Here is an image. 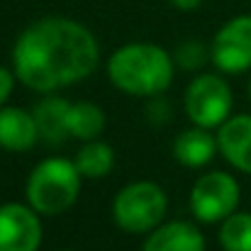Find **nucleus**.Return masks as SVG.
Instances as JSON below:
<instances>
[{
    "mask_svg": "<svg viewBox=\"0 0 251 251\" xmlns=\"http://www.w3.org/2000/svg\"><path fill=\"white\" fill-rule=\"evenodd\" d=\"M217 149H220L217 147V137H212L205 127H198V125L193 129L180 132L173 139V159L190 168L210 164L212 156L217 154Z\"/></svg>",
    "mask_w": 251,
    "mask_h": 251,
    "instance_id": "obj_12",
    "label": "nucleus"
},
{
    "mask_svg": "<svg viewBox=\"0 0 251 251\" xmlns=\"http://www.w3.org/2000/svg\"><path fill=\"white\" fill-rule=\"evenodd\" d=\"M168 207L164 188L154 180H134L125 185L112 202L115 225L129 234H144L161 225Z\"/></svg>",
    "mask_w": 251,
    "mask_h": 251,
    "instance_id": "obj_4",
    "label": "nucleus"
},
{
    "mask_svg": "<svg viewBox=\"0 0 251 251\" xmlns=\"http://www.w3.org/2000/svg\"><path fill=\"white\" fill-rule=\"evenodd\" d=\"M66 127L74 139L93 142L105 129V112L95 102H88V100L71 102L69 115H66Z\"/></svg>",
    "mask_w": 251,
    "mask_h": 251,
    "instance_id": "obj_14",
    "label": "nucleus"
},
{
    "mask_svg": "<svg viewBox=\"0 0 251 251\" xmlns=\"http://www.w3.org/2000/svg\"><path fill=\"white\" fill-rule=\"evenodd\" d=\"M220 244L225 251H251V215L232 212L222 220Z\"/></svg>",
    "mask_w": 251,
    "mask_h": 251,
    "instance_id": "obj_16",
    "label": "nucleus"
},
{
    "mask_svg": "<svg viewBox=\"0 0 251 251\" xmlns=\"http://www.w3.org/2000/svg\"><path fill=\"white\" fill-rule=\"evenodd\" d=\"M239 183L225 171H210L200 176L190 190V207L200 222H220L237 212Z\"/></svg>",
    "mask_w": 251,
    "mask_h": 251,
    "instance_id": "obj_6",
    "label": "nucleus"
},
{
    "mask_svg": "<svg viewBox=\"0 0 251 251\" xmlns=\"http://www.w3.org/2000/svg\"><path fill=\"white\" fill-rule=\"evenodd\" d=\"M171 2H173L178 10H195L202 0H171Z\"/></svg>",
    "mask_w": 251,
    "mask_h": 251,
    "instance_id": "obj_19",
    "label": "nucleus"
},
{
    "mask_svg": "<svg viewBox=\"0 0 251 251\" xmlns=\"http://www.w3.org/2000/svg\"><path fill=\"white\" fill-rule=\"evenodd\" d=\"M173 66L176 61L166 49L149 42H134L112 51L107 59V76L117 90L127 95L156 98L173 83Z\"/></svg>",
    "mask_w": 251,
    "mask_h": 251,
    "instance_id": "obj_2",
    "label": "nucleus"
},
{
    "mask_svg": "<svg viewBox=\"0 0 251 251\" xmlns=\"http://www.w3.org/2000/svg\"><path fill=\"white\" fill-rule=\"evenodd\" d=\"M81 171L64 156L39 161L27 178V202L39 215H61L78 200Z\"/></svg>",
    "mask_w": 251,
    "mask_h": 251,
    "instance_id": "obj_3",
    "label": "nucleus"
},
{
    "mask_svg": "<svg viewBox=\"0 0 251 251\" xmlns=\"http://www.w3.org/2000/svg\"><path fill=\"white\" fill-rule=\"evenodd\" d=\"M217 147L234 168L251 173V115H237L222 122L217 132Z\"/></svg>",
    "mask_w": 251,
    "mask_h": 251,
    "instance_id": "obj_10",
    "label": "nucleus"
},
{
    "mask_svg": "<svg viewBox=\"0 0 251 251\" xmlns=\"http://www.w3.org/2000/svg\"><path fill=\"white\" fill-rule=\"evenodd\" d=\"M142 251H205V237L190 222H168L149 232Z\"/></svg>",
    "mask_w": 251,
    "mask_h": 251,
    "instance_id": "obj_11",
    "label": "nucleus"
},
{
    "mask_svg": "<svg viewBox=\"0 0 251 251\" xmlns=\"http://www.w3.org/2000/svg\"><path fill=\"white\" fill-rule=\"evenodd\" d=\"M74 164L78 166L83 178H102L115 166V151L105 142H88L83 149H78Z\"/></svg>",
    "mask_w": 251,
    "mask_h": 251,
    "instance_id": "obj_15",
    "label": "nucleus"
},
{
    "mask_svg": "<svg viewBox=\"0 0 251 251\" xmlns=\"http://www.w3.org/2000/svg\"><path fill=\"white\" fill-rule=\"evenodd\" d=\"M12 85H15V76H12V71H7L5 66H0V107H2V105H5V100L10 98Z\"/></svg>",
    "mask_w": 251,
    "mask_h": 251,
    "instance_id": "obj_18",
    "label": "nucleus"
},
{
    "mask_svg": "<svg viewBox=\"0 0 251 251\" xmlns=\"http://www.w3.org/2000/svg\"><path fill=\"white\" fill-rule=\"evenodd\" d=\"M39 139L42 137L34 112H27L22 107H0V149L20 154L29 151Z\"/></svg>",
    "mask_w": 251,
    "mask_h": 251,
    "instance_id": "obj_9",
    "label": "nucleus"
},
{
    "mask_svg": "<svg viewBox=\"0 0 251 251\" xmlns=\"http://www.w3.org/2000/svg\"><path fill=\"white\" fill-rule=\"evenodd\" d=\"M69 100L64 98H44L42 102L34 105V120L39 127V137L49 144H64L71 134L66 127V115H69Z\"/></svg>",
    "mask_w": 251,
    "mask_h": 251,
    "instance_id": "obj_13",
    "label": "nucleus"
},
{
    "mask_svg": "<svg viewBox=\"0 0 251 251\" xmlns=\"http://www.w3.org/2000/svg\"><path fill=\"white\" fill-rule=\"evenodd\" d=\"M249 98H251V83H249Z\"/></svg>",
    "mask_w": 251,
    "mask_h": 251,
    "instance_id": "obj_20",
    "label": "nucleus"
},
{
    "mask_svg": "<svg viewBox=\"0 0 251 251\" xmlns=\"http://www.w3.org/2000/svg\"><path fill=\"white\" fill-rule=\"evenodd\" d=\"M185 115L193 125L212 129L229 120L232 90L225 78L215 74H200L185 90Z\"/></svg>",
    "mask_w": 251,
    "mask_h": 251,
    "instance_id": "obj_5",
    "label": "nucleus"
},
{
    "mask_svg": "<svg viewBox=\"0 0 251 251\" xmlns=\"http://www.w3.org/2000/svg\"><path fill=\"white\" fill-rule=\"evenodd\" d=\"M100 61L93 32L76 20L44 17L32 22L15 42L12 71L20 83L51 93L88 78Z\"/></svg>",
    "mask_w": 251,
    "mask_h": 251,
    "instance_id": "obj_1",
    "label": "nucleus"
},
{
    "mask_svg": "<svg viewBox=\"0 0 251 251\" xmlns=\"http://www.w3.org/2000/svg\"><path fill=\"white\" fill-rule=\"evenodd\" d=\"M210 59L225 74H242L251 69V15L229 20L215 34Z\"/></svg>",
    "mask_w": 251,
    "mask_h": 251,
    "instance_id": "obj_7",
    "label": "nucleus"
},
{
    "mask_svg": "<svg viewBox=\"0 0 251 251\" xmlns=\"http://www.w3.org/2000/svg\"><path fill=\"white\" fill-rule=\"evenodd\" d=\"M42 244L39 212L32 205H0V251H37Z\"/></svg>",
    "mask_w": 251,
    "mask_h": 251,
    "instance_id": "obj_8",
    "label": "nucleus"
},
{
    "mask_svg": "<svg viewBox=\"0 0 251 251\" xmlns=\"http://www.w3.org/2000/svg\"><path fill=\"white\" fill-rule=\"evenodd\" d=\"M210 56V49H205L200 42H183L178 49H176V64L180 69H188V71H195L200 69Z\"/></svg>",
    "mask_w": 251,
    "mask_h": 251,
    "instance_id": "obj_17",
    "label": "nucleus"
}]
</instances>
